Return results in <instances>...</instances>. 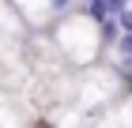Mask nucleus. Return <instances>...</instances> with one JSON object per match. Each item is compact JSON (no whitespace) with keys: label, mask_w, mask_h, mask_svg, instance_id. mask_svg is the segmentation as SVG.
<instances>
[{"label":"nucleus","mask_w":132,"mask_h":128,"mask_svg":"<svg viewBox=\"0 0 132 128\" xmlns=\"http://www.w3.org/2000/svg\"><path fill=\"white\" fill-rule=\"evenodd\" d=\"M57 41H61V53L72 60V64H91V60H98L102 53V27L87 15V11H68V15H61L57 19Z\"/></svg>","instance_id":"nucleus-1"},{"label":"nucleus","mask_w":132,"mask_h":128,"mask_svg":"<svg viewBox=\"0 0 132 128\" xmlns=\"http://www.w3.org/2000/svg\"><path fill=\"white\" fill-rule=\"evenodd\" d=\"M87 128H132V94L125 90L117 102H110L106 109H98L87 121Z\"/></svg>","instance_id":"nucleus-2"},{"label":"nucleus","mask_w":132,"mask_h":128,"mask_svg":"<svg viewBox=\"0 0 132 128\" xmlns=\"http://www.w3.org/2000/svg\"><path fill=\"white\" fill-rule=\"evenodd\" d=\"M102 8H106V15H121L125 8H132V0H102Z\"/></svg>","instance_id":"nucleus-3"},{"label":"nucleus","mask_w":132,"mask_h":128,"mask_svg":"<svg viewBox=\"0 0 132 128\" xmlns=\"http://www.w3.org/2000/svg\"><path fill=\"white\" fill-rule=\"evenodd\" d=\"M117 19V27H121V34H132V8H125L121 15H113Z\"/></svg>","instance_id":"nucleus-4"}]
</instances>
